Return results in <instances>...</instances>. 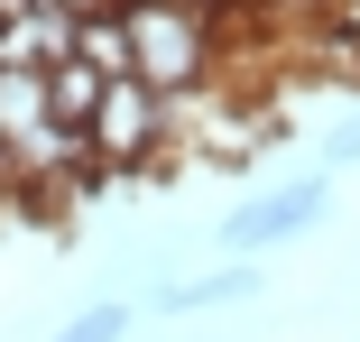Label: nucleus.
<instances>
[{
    "mask_svg": "<svg viewBox=\"0 0 360 342\" xmlns=\"http://www.w3.org/2000/svg\"><path fill=\"white\" fill-rule=\"evenodd\" d=\"M129 28V75L148 93H194L222 75V10L203 0H120Z\"/></svg>",
    "mask_w": 360,
    "mask_h": 342,
    "instance_id": "obj_1",
    "label": "nucleus"
},
{
    "mask_svg": "<svg viewBox=\"0 0 360 342\" xmlns=\"http://www.w3.org/2000/svg\"><path fill=\"white\" fill-rule=\"evenodd\" d=\"M84 139H93V158L129 185V176H167L176 167V120H167V93H148L139 75H111L102 84V102H93V120H84Z\"/></svg>",
    "mask_w": 360,
    "mask_h": 342,
    "instance_id": "obj_2",
    "label": "nucleus"
},
{
    "mask_svg": "<svg viewBox=\"0 0 360 342\" xmlns=\"http://www.w3.org/2000/svg\"><path fill=\"white\" fill-rule=\"evenodd\" d=\"M323 203H333V176H286V185L250 194L240 213L222 222V259H268V250H286V241H305V232L323 222Z\"/></svg>",
    "mask_w": 360,
    "mask_h": 342,
    "instance_id": "obj_3",
    "label": "nucleus"
},
{
    "mask_svg": "<svg viewBox=\"0 0 360 342\" xmlns=\"http://www.w3.org/2000/svg\"><path fill=\"white\" fill-rule=\"evenodd\" d=\"M240 296H259V259H222V268H203V278H167L158 296H148V315H222V305H240Z\"/></svg>",
    "mask_w": 360,
    "mask_h": 342,
    "instance_id": "obj_4",
    "label": "nucleus"
},
{
    "mask_svg": "<svg viewBox=\"0 0 360 342\" xmlns=\"http://www.w3.org/2000/svg\"><path fill=\"white\" fill-rule=\"evenodd\" d=\"M56 56H75V19H65L56 0H28V10L0 19V65H37L46 75Z\"/></svg>",
    "mask_w": 360,
    "mask_h": 342,
    "instance_id": "obj_5",
    "label": "nucleus"
},
{
    "mask_svg": "<svg viewBox=\"0 0 360 342\" xmlns=\"http://www.w3.org/2000/svg\"><path fill=\"white\" fill-rule=\"evenodd\" d=\"M102 84H111L102 65H84V56H56V65H46V111L84 129V120H93V102H102Z\"/></svg>",
    "mask_w": 360,
    "mask_h": 342,
    "instance_id": "obj_6",
    "label": "nucleus"
},
{
    "mask_svg": "<svg viewBox=\"0 0 360 342\" xmlns=\"http://www.w3.org/2000/svg\"><path fill=\"white\" fill-rule=\"evenodd\" d=\"M75 56H84V65H102V75H129V28H120V0L75 19Z\"/></svg>",
    "mask_w": 360,
    "mask_h": 342,
    "instance_id": "obj_7",
    "label": "nucleus"
},
{
    "mask_svg": "<svg viewBox=\"0 0 360 342\" xmlns=\"http://www.w3.org/2000/svg\"><path fill=\"white\" fill-rule=\"evenodd\" d=\"M139 333V305H120V296H102V305H84L75 324H65L56 342H129Z\"/></svg>",
    "mask_w": 360,
    "mask_h": 342,
    "instance_id": "obj_8",
    "label": "nucleus"
},
{
    "mask_svg": "<svg viewBox=\"0 0 360 342\" xmlns=\"http://www.w3.org/2000/svg\"><path fill=\"white\" fill-rule=\"evenodd\" d=\"M323 167H360V111H351L333 139H323Z\"/></svg>",
    "mask_w": 360,
    "mask_h": 342,
    "instance_id": "obj_9",
    "label": "nucleus"
},
{
    "mask_svg": "<svg viewBox=\"0 0 360 342\" xmlns=\"http://www.w3.org/2000/svg\"><path fill=\"white\" fill-rule=\"evenodd\" d=\"M56 10H65V19H84V10H111V0H56Z\"/></svg>",
    "mask_w": 360,
    "mask_h": 342,
    "instance_id": "obj_10",
    "label": "nucleus"
}]
</instances>
